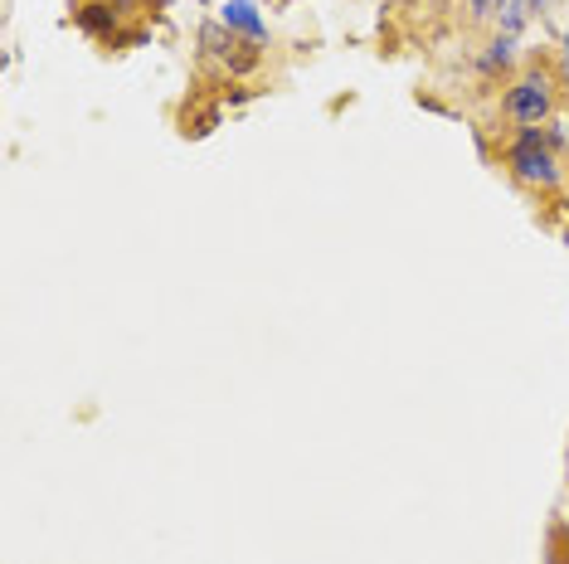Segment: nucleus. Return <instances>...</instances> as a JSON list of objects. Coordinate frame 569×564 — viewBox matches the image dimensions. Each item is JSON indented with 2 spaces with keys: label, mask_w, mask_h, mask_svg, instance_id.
Returning a JSON list of instances; mask_svg holds the SVG:
<instances>
[{
  "label": "nucleus",
  "mask_w": 569,
  "mask_h": 564,
  "mask_svg": "<svg viewBox=\"0 0 569 564\" xmlns=\"http://www.w3.org/2000/svg\"><path fill=\"white\" fill-rule=\"evenodd\" d=\"M78 25L88 29V35L108 39L112 29H117V5H112V0H88V5L78 10Z\"/></svg>",
  "instance_id": "nucleus-4"
},
{
  "label": "nucleus",
  "mask_w": 569,
  "mask_h": 564,
  "mask_svg": "<svg viewBox=\"0 0 569 564\" xmlns=\"http://www.w3.org/2000/svg\"><path fill=\"white\" fill-rule=\"evenodd\" d=\"M516 59V35H496L487 45V54H482V73H496V69H511Z\"/></svg>",
  "instance_id": "nucleus-5"
},
{
  "label": "nucleus",
  "mask_w": 569,
  "mask_h": 564,
  "mask_svg": "<svg viewBox=\"0 0 569 564\" xmlns=\"http://www.w3.org/2000/svg\"><path fill=\"white\" fill-rule=\"evenodd\" d=\"M462 5H468L472 20H492L496 10H502V0H462Z\"/></svg>",
  "instance_id": "nucleus-6"
},
{
  "label": "nucleus",
  "mask_w": 569,
  "mask_h": 564,
  "mask_svg": "<svg viewBox=\"0 0 569 564\" xmlns=\"http://www.w3.org/2000/svg\"><path fill=\"white\" fill-rule=\"evenodd\" d=\"M220 25H230L234 35L244 39V45H263V39H268V20L258 15L253 0H224Z\"/></svg>",
  "instance_id": "nucleus-3"
},
{
  "label": "nucleus",
  "mask_w": 569,
  "mask_h": 564,
  "mask_svg": "<svg viewBox=\"0 0 569 564\" xmlns=\"http://www.w3.org/2000/svg\"><path fill=\"white\" fill-rule=\"evenodd\" d=\"M565 550H569V530H565Z\"/></svg>",
  "instance_id": "nucleus-7"
},
{
  "label": "nucleus",
  "mask_w": 569,
  "mask_h": 564,
  "mask_svg": "<svg viewBox=\"0 0 569 564\" xmlns=\"http://www.w3.org/2000/svg\"><path fill=\"white\" fill-rule=\"evenodd\" d=\"M506 165H511L516 181L535 185V191H555V185L565 181L560 156H555V146L545 142L535 127H521V137H516L511 151H506Z\"/></svg>",
  "instance_id": "nucleus-1"
},
{
  "label": "nucleus",
  "mask_w": 569,
  "mask_h": 564,
  "mask_svg": "<svg viewBox=\"0 0 569 564\" xmlns=\"http://www.w3.org/2000/svg\"><path fill=\"white\" fill-rule=\"evenodd\" d=\"M551 112H555L551 73L545 69L521 73V78L511 83V93H506V118L521 122V127H541V122H551Z\"/></svg>",
  "instance_id": "nucleus-2"
}]
</instances>
